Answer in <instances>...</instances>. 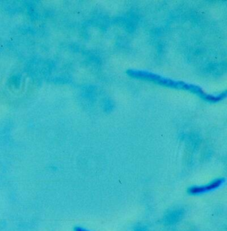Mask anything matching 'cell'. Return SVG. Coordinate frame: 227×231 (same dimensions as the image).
Instances as JSON below:
<instances>
[{"label":"cell","mask_w":227,"mask_h":231,"mask_svg":"<svg viewBox=\"0 0 227 231\" xmlns=\"http://www.w3.org/2000/svg\"><path fill=\"white\" fill-rule=\"evenodd\" d=\"M223 183V180H217L214 181L212 183L210 184H208L205 186V187H193L190 190V193L193 194V195H195V194H199L204 192L206 191H209L211 190H214L215 188H217L218 187H220L221 184Z\"/></svg>","instance_id":"1"}]
</instances>
